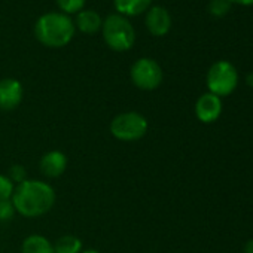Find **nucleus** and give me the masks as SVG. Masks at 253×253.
Wrapping results in <instances>:
<instances>
[{"instance_id":"412c9836","label":"nucleus","mask_w":253,"mask_h":253,"mask_svg":"<svg viewBox=\"0 0 253 253\" xmlns=\"http://www.w3.org/2000/svg\"><path fill=\"white\" fill-rule=\"evenodd\" d=\"M244 253H253V238L249 240L244 246Z\"/></svg>"},{"instance_id":"9d476101","label":"nucleus","mask_w":253,"mask_h":253,"mask_svg":"<svg viewBox=\"0 0 253 253\" xmlns=\"http://www.w3.org/2000/svg\"><path fill=\"white\" fill-rule=\"evenodd\" d=\"M222 107L223 104L220 97L211 92H206L195 103V116L203 124H211L222 115Z\"/></svg>"},{"instance_id":"f257e3e1","label":"nucleus","mask_w":253,"mask_h":253,"mask_svg":"<svg viewBox=\"0 0 253 253\" xmlns=\"http://www.w3.org/2000/svg\"><path fill=\"white\" fill-rule=\"evenodd\" d=\"M11 201L17 214L27 219H36L48 214L54 209L57 194L49 182L27 179L15 186Z\"/></svg>"},{"instance_id":"f3484780","label":"nucleus","mask_w":253,"mask_h":253,"mask_svg":"<svg viewBox=\"0 0 253 253\" xmlns=\"http://www.w3.org/2000/svg\"><path fill=\"white\" fill-rule=\"evenodd\" d=\"M14 189H15L14 182L6 174H0V203L9 201L12 198Z\"/></svg>"},{"instance_id":"a211bd4d","label":"nucleus","mask_w":253,"mask_h":253,"mask_svg":"<svg viewBox=\"0 0 253 253\" xmlns=\"http://www.w3.org/2000/svg\"><path fill=\"white\" fill-rule=\"evenodd\" d=\"M6 176L14 182L15 186L20 185V183H23L24 180L29 179V177H27V170H26V167L21 166V164H14V166H11V169H9V171H8Z\"/></svg>"},{"instance_id":"9b49d317","label":"nucleus","mask_w":253,"mask_h":253,"mask_svg":"<svg viewBox=\"0 0 253 253\" xmlns=\"http://www.w3.org/2000/svg\"><path fill=\"white\" fill-rule=\"evenodd\" d=\"M75 27L85 33V35H94L98 30H101L103 26V18L97 11L92 9H82L81 12L76 14V18L73 20Z\"/></svg>"},{"instance_id":"aec40b11","label":"nucleus","mask_w":253,"mask_h":253,"mask_svg":"<svg viewBox=\"0 0 253 253\" xmlns=\"http://www.w3.org/2000/svg\"><path fill=\"white\" fill-rule=\"evenodd\" d=\"M234 5H244V6H250L253 5V0H229Z\"/></svg>"},{"instance_id":"f8f14e48","label":"nucleus","mask_w":253,"mask_h":253,"mask_svg":"<svg viewBox=\"0 0 253 253\" xmlns=\"http://www.w3.org/2000/svg\"><path fill=\"white\" fill-rule=\"evenodd\" d=\"M152 5V0H113L116 14L122 17H137L145 14Z\"/></svg>"},{"instance_id":"6ab92c4d","label":"nucleus","mask_w":253,"mask_h":253,"mask_svg":"<svg viewBox=\"0 0 253 253\" xmlns=\"http://www.w3.org/2000/svg\"><path fill=\"white\" fill-rule=\"evenodd\" d=\"M15 214H17V211H15V207L11 200L0 203V222H8Z\"/></svg>"},{"instance_id":"1a4fd4ad","label":"nucleus","mask_w":253,"mask_h":253,"mask_svg":"<svg viewBox=\"0 0 253 253\" xmlns=\"http://www.w3.org/2000/svg\"><path fill=\"white\" fill-rule=\"evenodd\" d=\"M67 164L69 161H67L66 154L61 151L52 149V151L45 152L42 158L39 160V170L42 176L46 179H58L66 173Z\"/></svg>"},{"instance_id":"423d86ee","label":"nucleus","mask_w":253,"mask_h":253,"mask_svg":"<svg viewBox=\"0 0 253 253\" xmlns=\"http://www.w3.org/2000/svg\"><path fill=\"white\" fill-rule=\"evenodd\" d=\"M130 78L136 88L142 91H154L163 84L164 73L157 60L142 57L133 63L130 69Z\"/></svg>"},{"instance_id":"4be33fe9","label":"nucleus","mask_w":253,"mask_h":253,"mask_svg":"<svg viewBox=\"0 0 253 253\" xmlns=\"http://www.w3.org/2000/svg\"><path fill=\"white\" fill-rule=\"evenodd\" d=\"M81 253H100V252L97 249H84Z\"/></svg>"},{"instance_id":"39448f33","label":"nucleus","mask_w":253,"mask_h":253,"mask_svg":"<svg viewBox=\"0 0 253 253\" xmlns=\"http://www.w3.org/2000/svg\"><path fill=\"white\" fill-rule=\"evenodd\" d=\"M206 85L209 88V92L217 97L229 95L238 85V72L235 66L226 60H219L213 63L207 72Z\"/></svg>"},{"instance_id":"dca6fc26","label":"nucleus","mask_w":253,"mask_h":253,"mask_svg":"<svg viewBox=\"0 0 253 253\" xmlns=\"http://www.w3.org/2000/svg\"><path fill=\"white\" fill-rule=\"evenodd\" d=\"M231 6H232V3L229 2V0H210L209 5H207V11L213 17L220 18L229 12Z\"/></svg>"},{"instance_id":"7ed1b4c3","label":"nucleus","mask_w":253,"mask_h":253,"mask_svg":"<svg viewBox=\"0 0 253 253\" xmlns=\"http://www.w3.org/2000/svg\"><path fill=\"white\" fill-rule=\"evenodd\" d=\"M101 35L104 43L115 52H125L134 46L136 30L131 21L119 14H110L103 20Z\"/></svg>"},{"instance_id":"0eeeda50","label":"nucleus","mask_w":253,"mask_h":253,"mask_svg":"<svg viewBox=\"0 0 253 253\" xmlns=\"http://www.w3.org/2000/svg\"><path fill=\"white\" fill-rule=\"evenodd\" d=\"M24 98V86L15 78H5L0 81V110L12 112Z\"/></svg>"},{"instance_id":"4468645a","label":"nucleus","mask_w":253,"mask_h":253,"mask_svg":"<svg viewBox=\"0 0 253 253\" xmlns=\"http://www.w3.org/2000/svg\"><path fill=\"white\" fill-rule=\"evenodd\" d=\"M82 250H84L82 240L73 234L61 235L54 243V252L55 253H81Z\"/></svg>"},{"instance_id":"2eb2a0df","label":"nucleus","mask_w":253,"mask_h":253,"mask_svg":"<svg viewBox=\"0 0 253 253\" xmlns=\"http://www.w3.org/2000/svg\"><path fill=\"white\" fill-rule=\"evenodd\" d=\"M85 3H86V0H57L60 12H63L69 17L72 14H78L82 9H85Z\"/></svg>"},{"instance_id":"f03ea898","label":"nucleus","mask_w":253,"mask_h":253,"mask_svg":"<svg viewBox=\"0 0 253 253\" xmlns=\"http://www.w3.org/2000/svg\"><path fill=\"white\" fill-rule=\"evenodd\" d=\"M76 27L73 20L63 12H46L35 24L36 39L48 48H63L75 38Z\"/></svg>"},{"instance_id":"20e7f679","label":"nucleus","mask_w":253,"mask_h":253,"mask_svg":"<svg viewBox=\"0 0 253 253\" xmlns=\"http://www.w3.org/2000/svg\"><path fill=\"white\" fill-rule=\"evenodd\" d=\"M149 130V122L146 116L137 110L121 112L109 124L110 134L119 142H139L142 140Z\"/></svg>"},{"instance_id":"6e6552de","label":"nucleus","mask_w":253,"mask_h":253,"mask_svg":"<svg viewBox=\"0 0 253 253\" xmlns=\"http://www.w3.org/2000/svg\"><path fill=\"white\" fill-rule=\"evenodd\" d=\"M145 24L152 36L161 38L166 36L171 29V15L164 6L154 5L146 11Z\"/></svg>"},{"instance_id":"ddd939ff","label":"nucleus","mask_w":253,"mask_h":253,"mask_svg":"<svg viewBox=\"0 0 253 253\" xmlns=\"http://www.w3.org/2000/svg\"><path fill=\"white\" fill-rule=\"evenodd\" d=\"M21 253H55L54 243L42 234H30L21 243Z\"/></svg>"}]
</instances>
